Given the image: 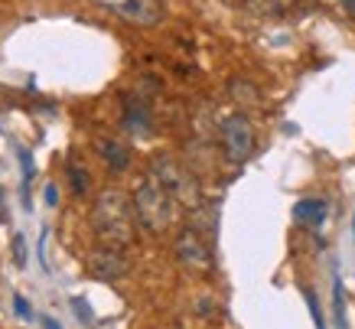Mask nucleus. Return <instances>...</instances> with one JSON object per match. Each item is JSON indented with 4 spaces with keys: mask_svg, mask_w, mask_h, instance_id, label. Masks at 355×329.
Returning a JSON list of instances; mask_svg holds the SVG:
<instances>
[{
    "mask_svg": "<svg viewBox=\"0 0 355 329\" xmlns=\"http://www.w3.org/2000/svg\"><path fill=\"white\" fill-rule=\"evenodd\" d=\"M228 88H232V98H235L241 108H254L261 101V92L251 85V82H245V78H232Z\"/></svg>",
    "mask_w": 355,
    "mask_h": 329,
    "instance_id": "nucleus-11",
    "label": "nucleus"
},
{
    "mask_svg": "<svg viewBox=\"0 0 355 329\" xmlns=\"http://www.w3.org/2000/svg\"><path fill=\"white\" fill-rule=\"evenodd\" d=\"M13 258H17V264H26V238H23V235H17V238H13Z\"/></svg>",
    "mask_w": 355,
    "mask_h": 329,
    "instance_id": "nucleus-16",
    "label": "nucleus"
},
{
    "mask_svg": "<svg viewBox=\"0 0 355 329\" xmlns=\"http://www.w3.org/2000/svg\"><path fill=\"white\" fill-rule=\"evenodd\" d=\"M40 261H43V267H49V261H46V232L40 238Z\"/></svg>",
    "mask_w": 355,
    "mask_h": 329,
    "instance_id": "nucleus-19",
    "label": "nucleus"
},
{
    "mask_svg": "<svg viewBox=\"0 0 355 329\" xmlns=\"http://www.w3.org/2000/svg\"><path fill=\"white\" fill-rule=\"evenodd\" d=\"M173 251H176V261L189 271H199V274H209L216 261H212V248H209V238L199 235L196 228H183L173 242Z\"/></svg>",
    "mask_w": 355,
    "mask_h": 329,
    "instance_id": "nucleus-5",
    "label": "nucleus"
},
{
    "mask_svg": "<svg viewBox=\"0 0 355 329\" xmlns=\"http://www.w3.org/2000/svg\"><path fill=\"white\" fill-rule=\"evenodd\" d=\"M326 209H329V205H326L323 199H300L293 205V219L300 225H323Z\"/></svg>",
    "mask_w": 355,
    "mask_h": 329,
    "instance_id": "nucleus-10",
    "label": "nucleus"
},
{
    "mask_svg": "<svg viewBox=\"0 0 355 329\" xmlns=\"http://www.w3.org/2000/svg\"><path fill=\"white\" fill-rule=\"evenodd\" d=\"M88 271H92L98 280H121V277H128L130 261L121 255V248L98 244V248L88 251Z\"/></svg>",
    "mask_w": 355,
    "mask_h": 329,
    "instance_id": "nucleus-6",
    "label": "nucleus"
},
{
    "mask_svg": "<svg viewBox=\"0 0 355 329\" xmlns=\"http://www.w3.org/2000/svg\"><path fill=\"white\" fill-rule=\"evenodd\" d=\"M92 228H95L101 244L128 248L134 242V232H137V212H134V202L128 199V192L118 186L98 192L95 205H92Z\"/></svg>",
    "mask_w": 355,
    "mask_h": 329,
    "instance_id": "nucleus-1",
    "label": "nucleus"
},
{
    "mask_svg": "<svg viewBox=\"0 0 355 329\" xmlns=\"http://www.w3.org/2000/svg\"><path fill=\"white\" fill-rule=\"evenodd\" d=\"M134 212H137V222L153 235H163L176 222V202L160 183L153 176H144V180L134 186Z\"/></svg>",
    "mask_w": 355,
    "mask_h": 329,
    "instance_id": "nucleus-3",
    "label": "nucleus"
},
{
    "mask_svg": "<svg viewBox=\"0 0 355 329\" xmlns=\"http://www.w3.org/2000/svg\"><path fill=\"white\" fill-rule=\"evenodd\" d=\"M72 310L78 313V319H82L85 326H92V323H95V313H92V307H88L82 297H72Z\"/></svg>",
    "mask_w": 355,
    "mask_h": 329,
    "instance_id": "nucleus-13",
    "label": "nucleus"
},
{
    "mask_svg": "<svg viewBox=\"0 0 355 329\" xmlns=\"http://www.w3.org/2000/svg\"><path fill=\"white\" fill-rule=\"evenodd\" d=\"M303 297H306V303H310V313H313V323H316V329H326V323H323V313H320V303H316V297H313L310 290H306Z\"/></svg>",
    "mask_w": 355,
    "mask_h": 329,
    "instance_id": "nucleus-15",
    "label": "nucleus"
},
{
    "mask_svg": "<svg viewBox=\"0 0 355 329\" xmlns=\"http://www.w3.org/2000/svg\"><path fill=\"white\" fill-rule=\"evenodd\" d=\"M118 13L140 23V26H153V23L160 20V7L153 0H124V3H118Z\"/></svg>",
    "mask_w": 355,
    "mask_h": 329,
    "instance_id": "nucleus-7",
    "label": "nucleus"
},
{
    "mask_svg": "<svg viewBox=\"0 0 355 329\" xmlns=\"http://www.w3.org/2000/svg\"><path fill=\"white\" fill-rule=\"evenodd\" d=\"M95 147H98V153L108 160V167L114 173H124L130 167V150L121 144V140H111V137H101V140H95Z\"/></svg>",
    "mask_w": 355,
    "mask_h": 329,
    "instance_id": "nucleus-8",
    "label": "nucleus"
},
{
    "mask_svg": "<svg viewBox=\"0 0 355 329\" xmlns=\"http://www.w3.org/2000/svg\"><path fill=\"white\" fill-rule=\"evenodd\" d=\"M345 3H349V7H352V13H355V0H345Z\"/></svg>",
    "mask_w": 355,
    "mask_h": 329,
    "instance_id": "nucleus-21",
    "label": "nucleus"
},
{
    "mask_svg": "<svg viewBox=\"0 0 355 329\" xmlns=\"http://www.w3.org/2000/svg\"><path fill=\"white\" fill-rule=\"evenodd\" d=\"M13 310H17V317H23V319L30 317V307H26V300H23V297L13 300Z\"/></svg>",
    "mask_w": 355,
    "mask_h": 329,
    "instance_id": "nucleus-18",
    "label": "nucleus"
},
{
    "mask_svg": "<svg viewBox=\"0 0 355 329\" xmlns=\"http://www.w3.org/2000/svg\"><path fill=\"white\" fill-rule=\"evenodd\" d=\"M124 111H128V128L134 134H150V111H147V101H140V98L128 95L124 98Z\"/></svg>",
    "mask_w": 355,
    "mask_h": 329,
    "instance_id": "nucleus-9",
    "label": "nucleus"
},
{
    "mask_svg": "<svg viewBox=\"0 0 355 329\" xmlns=\"http://www.w3.org/2000/svg\"><path fill=\"white\" fill-rule=\"evenodd\" d=\"M147 176L160 183L163 189L173 196L176 205H186V209H199L202 202V186L196 180V173L180 163L173 153H153L150 157V167H147Z\"/></svg>",
    "mask_w": 355,
    "mask_h": 329,
    "instance_id": "nucleus-2",
    "label": "nucleus"
},
{
    "mask_svg": "<svg viewBox=\"0 0 355 329\" xmlns=\"http://www.w3.org/2000/svg\"><path fill=\"white\" fill-rule=\"evenodd\" d=\"M46 205H59V186H55V183L46 186Z\"/></svg>",
    "mask_w": 355,
    "mask_h": 329,
    "instance_id": "nucleus-17",
    "label": "nucleus"
},
{
    "mask_svg": "<svg viewBox=\"0 0 355 329\" xmlns=\"http://www.w3.org/2000/svg\"><path fill=\"white\" fill-rule=\"evenodd\" d=\"M17 157H20V163H23V189H30V180H33V160H30V153L26 150H17Z\"/></svg>",
    "mask_w": 355,
    "mask_h": 329,
    "instance_id": "nucleus-14",
    "label": "nucleus"
},
{
    "mask_svg": "<svg viewBox=\"0 0 355 329\" xmlns=\"http://www.w3.org/2000/svg\"><path fill=\"white\" fill-rule=\"evenodd\" d=\"M43 329H62V326H59L53 317H43Z\"/></svg>",
    "mask_w": 355,
    "mask_h": 329,
    "instance_id": "nucleus-20",
    "label": "nucleus"
},
{
    "mask_svg": "<svg viewBox=\"0 0 355 329\" xmlns=\"http://www.w3.org/2000/svg\"><path fill=\"white\" fill-rule=\"evenodd\" d=\"M218 134H222V153L228 163H245L254 153V128L245 115H228Z\"/></svg>",
    "mask_w": 355,
    "mask_h": 329,
    "instance_id": "nucleus-4",
    "label": "nucleus"
},
{
    "mask_svg": "<svg viewBox=\"0 0 355 329\" xmlns=\"http://www.w3.org/2000/svg\"><path fill=\"white\" fill-rule=\"evenodd\" d=\"M69 183H72V192L76 196H85L88 186H92V180H88V173L78 167V163H69Z\"/></svg>",
    "mask_w": 355,
    "mask_h": 329,
    "instance_id": "nucleus-12",
    "label": "nucleus"
}]
</instances>
